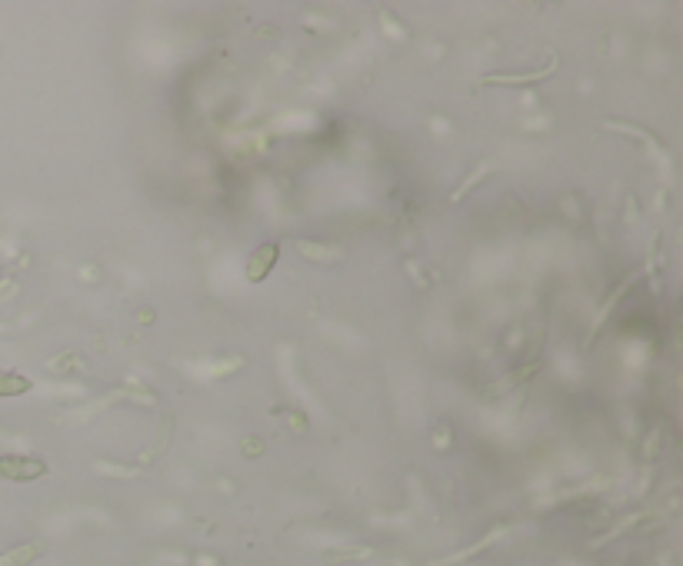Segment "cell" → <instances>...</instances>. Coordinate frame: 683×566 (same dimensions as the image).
Instances as JSON below:
<instances>
[{
    "label": "cell",
    "mask_w": 683,
    "mask_h": 566,
    "mask_svg": "<svg viewBox=\"0 0 683 566\" xmlns=\"http://www.w3.org/2000/svg\"><path fill=\"white\" fill-rule=\"evenodd\" d=\"M44 470L47 467L40 463V460H13V457L0 460V473L11 477V479H33V477H40Z\"/></svg>",
    "instance_id": "cell-1"
},
{
    "label": "cell",
    "mask_w": 683,
    "mask_h": 566,
    "mask_svg": "<svg viewBox=\"0 0 683 566\" xmlns=\"http://www.w3.org/2000/svg\"><path fill=\"white\" fill-rule=\"evenodd\" d=\"M277 253H280L277 243H264V247L250 257V263H247V280H264L267 273H270V267L277 263Z\"/></svg>",
    "instance_id": "cell-2"
}]
</instances>
